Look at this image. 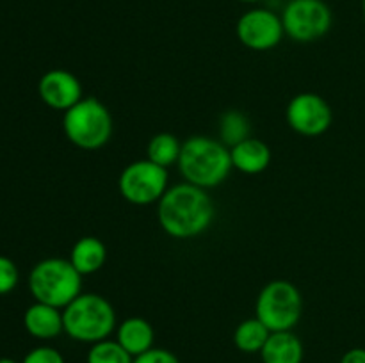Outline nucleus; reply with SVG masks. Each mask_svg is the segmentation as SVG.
Returning <instances> with one entry per match:
<instances>
[{"label":"nucleus","mask_w":365,"mask_h":363,"mask_svg":"<svg viewBox=\"0 0 365 363\" xmlns=\"http://www.w3.org/2000/svg\"><path fill=\"white\" fill-rule=\"evenodd\" d=\"M29 290L38 302L64 310L82 294V274L66 258H45L32 267Z\"/></svg>","instance_id":"4"},{"label":"nucleus","mask_w":365,"mask_h":363,"mask_svg":"<svg viewBox=\"0 0 365 363\" xmlns=\"http://www.w3.org/2000/svg\"><path fill=\"white\" fill-rule=\"evenodd\" d=\"M262 363H302L303 344L292 331H274L260 351Z\"/></svg>","instance_id":"15"},{"label":"nucleus","mask_w":365,"mask_h":363,"mask_svg":"<svg viewBox=\"0 0 365 363\" xmlns=\"http://www.w3.org/2000/svg\"><path fill=\"white\" fill-rule=\"evenodd\" d=\"M68 260L73 263V267L82 276L98 273L107 260L106 244L98 237L86 235V237H81L75 242Z\"/></svg>","instance_id":"16"},{"label":"nucleus","mask_w":365,"mask_h":363,"mask_svg":"<svg viewBox=\"0 0 365 363\" xmlns=\"http://www.w3.org/2000/svg\"><path fill=\"white\" fill-rule=\"evenodd\" d=\"M63 130L68 141L81 149H98L113 135V116L95 96H84L63 116Z\"/></svg>","instance_id":"5"},{"label":"nucleus","mask_w":365,"mask_h":363,"mask_svg":"<svg viewBox=\"0 0 365 363\" xmlns=\"http://www.w3.org/2000/svg\"><path fill=\"white\" fill-rule=\"evenodd\" d=\"M362 13H364V18H365V0H362Z\"/></svg>","instance_id":"27"},{"label":"nucleus","mask_w":365,"mask_h":363,"mask_svg":"<svg viewBox=\"0 0 365 363\" xmlns=\"http://www.w3.org/2000/svg\"><path fill=\"white\" fill-rule=\"evenodd\" d=\"M132 363H180L177 356L168 349L152 347L150 351L143 352V354L135 356Z\"/></svg>","instance_id":"23"},{"label":"nucleus","mask_w":365,"mask_h":363,"mask_svg":"<svg viewBox=\"0 0 365 363\" xmlns=\"http://www.w3.org/2000/svg\"><path fill=\"white\" fill-rule=\"evenodd\" d=\"M341 363H365V349L353 347L348 352H344Z\"/></svg>","instance_id":"24"},{"label":"nucleus","mask_w":365,"mask_h":363,"mask_svg":"<svg viewBox=\"0 0 365 363\" xmlns=\"http://www.w3.org/2000/svg\"><path fill=\"white\" fill-rule=\"evenodd\" d=\"M302 292L287 280H273L260 290L255 317L271 331H292L302 319Z\"/></svg>","instance_id":"6"},{"label":"nucleus","mask_w":365,"mask_h":363,"mask_svg":"<svg viewBox=\"0 0 365 363\" xmlns=\"http://www.w3.org/2000/svg\"><path fill=\"white\" fill-rule=\"evenodd\" d=\"M21 363H64L63 354L50 345H39L25 354Z\"/></svg>","instance_id":"22"},{"label":"nucleus","mask_w":365,"mask_h":363,"mask_svg":"<svg viewBox=\"0 0 365 363\" xmlns=\"http://www.w3.org/2000/svg\"><path fill=\"white\" fill-rule=\"evenodd\" d=\"M0 363H16L13 358H0Z\"/></svg>","instance_id":"25"},{"label":"nucleus","mask_w":365,"mask_h":363,"mask_svg":"<svg viewBox=\"0 0 365 363\" xmlns=\"http://www.w3.org/2000/svg\"><path fill=\"white\" fill-rule=\"evenodd\" d=\"M64 333L77 342L96 344L116 330V312L103 295L86 292L63 310Z\"/></svg>","instance_id":"3"},{"label":"nucleus","mask_w":365,"mask_h":363,"mask_svg":"<svg viewBox=\"0 0 365 363\" xmlns=\"http://www.w3.org/2000/svg\"><path fill=\"white\" fill-rule=\"evenodd\" d=\"M157 217L170 237L192 238L212 224L214 203L205 189L184 182L164 192L157 203Z\"/></svg>","instance_id":"1"},{"label":"nucleus","mask_w":365,"mask_h":363,"mask_svg":"<svg viewBox=\"0 0 365 363\" xmlns=\"http://www.w3.org/2000/svg\"><path fill=\"white\" fill-rule=\"evenodd\" d=\"M178 169L187 184L202 189H212L228 178L232 166L230 148L220 139L192 135L182 144Z\"/></svg>","instance_id":"2"},{"label":"nucleus","mask_w":365,"mask_h":363,"mask_svg":"<svg viewBox=\"0 0 365 363\" xmlns=\"http://www.w3.org/2000/svg\"><path fill=\"white\" fill-rule=\"evenodd\" d=\"M287 2H289V0H287Z\"/></svg>","instance_id":"28"},{"label":"nucleus","mask_w":365,"mask_h":363,"mask_svg":"<svg viewBox=\"0 0 365 363\" xmlns=\"http://www.w3.org/2000/svg\"><path fill=\"white\" fill-rule=\"evenodd\" d=\"M116 340L132 358H135L153 347L155 331L143 317H128L118 326Z\"/></svg>","instance_id":"14"},{"label":"nucleus","mask_w":365,"mask_h":363,"mask_svg":"<svg viewBox=\"0 0 365 363\" xmlns=\"http://www.w3.org/2000/svg\"><path fill=\"white\" fill-rule=\"evenodd\" d=\"M232 166L245 174H259L269 167L271 148L257 137H248L230 148Z\"/></svg>","instance_id":"13"},{"label":"nucleus","mask_w":365,"mask_h":363,"mask_svg":"<svg viewBox=\"0 0 365 363\" xmlns=\"http://www.w3.org/2000/svg\"><path fill=\"white\" fill-rule=\"evenodd\" d=\"M331 9L324 0H289L282 13L285 36L298 43H312L331 28Z\"/></svg>","instance_id":"8"},{"label":"nucleus","mask_w":365,"mask_h":363,"mask_svg":"<svg viewBox=\"0 0 365 363\" xmlns=\"http://www.w3.org/2000/svg\"><path fill=\"white\" fill-rule=\"evenodd\" d=\"M287 123L296 134L317 137L330 128L334 114L327 100L317 93H299L287 105Z\"/></svg>","instance_id":"10"},{"label":"nucleus","mask_w":365,"mask_h":363,"mask_svg":"<svg viewBox=\"0 0 365 363\" xmlns=\"http://www.w3.org/2000/svg\"><path fill=\"white\" fill-rule=\"evenodd\" d=\"M39 98L53 110H68L84 98L82 84L68 70H50L38 82Z\"/></svg>","instance_id":"11"},{"label":"nucleus","mask_w":365,"mask_h":363,"mask_svg":"<svg viewBox=\"0 0 365 363\" xmlns=\"http://www.w3.org/2000/svg\"><path fill=\"white\" fill-rule=\"evenodd\" d=\"M237 39L250 50L266 52L280 45L284 39V23L282 16L264 7H255L242 14L235 25Z\"/></svg>","instance_id":"9"},{"label":"nucleus","mask_w":365,"mask_h":363,"mask_svg":"<svg viewBox=\"0 0 365 363\" xmlns=\"http://www.w3.org/2000/svg\"><path fill=\"white\" fill-rule=\"evenodd\" d=\"M118 189L123 199L132 205L159 203L168 191V169L148 159L135 160L125 166L118 178Z\"/></svg>","instance_id":"7"},{"label":"nucleus","mask_w":365,"mask_h":363,"mask_svg":"<svg viewBox=\"0 0 365 363\" xmlns=\"http://www.w3.org/2000/svg\"><path fill=\"white\" fill-rule=\"evenodd\" d=\"M269 335L271 331L267 330L257 317H252V319L242 320V322L235 327L234 344L239 351L253 354V352L262 351Z\"/></svg>","instance_id":"17"},{"label":"nucleus","mask_w":365,"mask_h":363,"mask_svg":"<svg viewBox=\"0 0 365 363\" xmlns=\"http://www.w3.org/2000/svg\"><path fill=\"white\" fill-rule=\"evenodd\" d=\"M24 326L31 337L52 340L64 331L63 312L56 306L34 301L24 313Z\"/></svg>","instance_id":"12"},{"label":"nucleus","mask_w":365,"mask_h":363,"mask_svg":"<svg viewBox=\"0 0 365 363\" xmlns=\"http://www.w3.org/2000/svg\"><path fill=\"white\" fill-rule=\"evenodd\" d=\"M239 2H245V4H255V2H260V0H239Z\"/></svg>","instance_id":"26"},{"label":"nucleus","mask_w":365,"mask_h":363,"mask_svg":"<svg viewBox=\"0 0 365 363\" xmlns=\"http://www.w3.org/2000/svg\"><path fill=\"white\" fill-rule=\"evenodd\" d=\"M134 358L118 344V340H100L91 344L88 352V363H132Z\"/></svg>","instance_id":"20"},{"label":"nucleus","mask_w":365,"mask_h":363,"mask_svg":"<svg viewBox=\"0 0 365 363\" xmlns=\"http://www.w3.org/2000/svg\"><path fill=\"white\" fill-rule=\"evenodd\" d=\"M180 152L182 142L178 141L177 135L170 134V132H160V134H155L148 141V146H146V159L168 169L173 164H178Z\"/></svg>","instance_id":"18"},{"label":"nucleus","mask_w":365,"mask_h":363,"mask_svg":"<svg viewBox=\"0 0 365 363\" xmlns=\"http://www.w3.org/2000/svg\"><path fill=\"white\" fill-rule=\"evenodd\" d=\"M20 273H18L16 263L7 256L0 255V295H6L16 288Z\"/></svg>","instance_id":"21"},{"label":"nucleus","mask_w":365,"mask_h":363,"mask_svg":"<svg viewBox=\"0 0 365 363\" xmlns=\"http://www.w3.org/2000/svg\"><path fill=\"white\" fill-rule=\"evenodd\" d=\"M252 125L241 110H227L220 120V141L228 148L252 137Z\"/></svg>","instance_id":"19"}]
</instances>
